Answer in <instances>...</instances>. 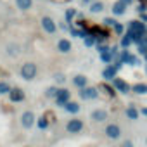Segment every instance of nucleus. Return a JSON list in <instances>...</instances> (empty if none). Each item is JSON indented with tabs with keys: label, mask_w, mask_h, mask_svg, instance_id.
Masks as SVG:
<instances>
[{
	"label": "nucleus",
	"mask_w": 147,
	"mask_h": 147,
	"mask_svg": "<svg viewBox=\"0 0 147 147\" xmlns=\"http://www.w3.org/2000/svg\"><path fill=\"white\" fill-rule=\"evenodd\" d=\"M57 90H59V87H55V85H52V87H47L43 95H45L47 99H55V95H57Z\"/></svg>",
	"instance_id": "c85d7f7f"
},
{
	"label": "nucleus",
	"mask_w": 147,
	"mask_h": 147,
	"mask_svg": "<svg viewBox=\"0 0 147 147\" xmlns=\"http://www.w3.org/2000/svg\"><path fill=\"white\" fill-rule=\"evenodd\" d=\"M40 24H42V30L47 33V35H55L57 33V23L50 18V16H43L42 18V21H40Z\"/></svg>",
	"instance_id": "1a4fd4ad"
},
{
	"label": "nucleus",
	"mask_w": 147,
	"mask_h": 147,
	"mask_svg": "<svg viewBox=\"0 0 147 147\" xmlns=\"http://www.w3.org/2000/svg\"><path fill=\"white\" fill-rule=\"evenodd\" d=\"M140 114H142V116H145V118H147V106H144V107H142V109H140Z\"/></svg>",
	"instance_id": "58836bf2"
},
{
	"label": "nucleus",
	"mask_w": 147,
	"mask_h": 147,
	"mask_svg": "<svg viewBox=\"0 0 147 147\" xmlns=\"http://www.w3.org/2000/svg\"><path fill=\"white\" fill-rule=\"evenodd\" d=\"M67 114H71V116H75V114H80V111H82V106L76 102V100H69L64 107H62Z\"/></svg>",
	"instance_id": "f3484780"
},
{
	"label": "nucleus",
	"mask_w": 147,
	"mask_h": 147,
	"mask_svg": "<svg viewBox=\"0 0 147 147\" xmlns=\"http://www.w3.org/2000/svg\"><path fill=\"white\" fill-rule=\"evenodd\" d=\"M111 31H113V33H114L118 38H119L121 35H125V31H126V24H123V23L116 21V23H114V26L111 28Z\"/></svg>",
	"instance_id": "393cba45"
},
{
	"label": "nucleus",
	"mask_w": 147,
	"mask_h": 147,
	"mask_svg": "<svg viewBox=\"0 0 147 147\" xmlns=\"http://www.w3.org/2000/svg\"><path fill=\"white\" fill-rule=\"evenodd\" d=\"M126 28H128V30H133V31H137V33H140V35H147V24L142 23L140 19H131V21H128V23H126Z\"/></svg>",
	"instance_id": "f8f14e48"
},
{
	"label": "nucleus",
	"mask_w": 147,
	"mask_h": 147,
	"mask_svg": "<svg viewBox=\"0 0 147 147\" xmlns=\"http://www.w3.org/2000/svg\"><path fill=\"white\" fill-rule=\"evenodd\" d=\"M111 85H113L114 90H116L118 94H121V95H128V94H131V85H130L125 78H121V76H116V78L111 82Z\"/></svg>",
	"instance_id": "20e7f679"
},
{
	"label": "nucleus",
	"mask_w": 147,
	"mask_h": 147,
	"mask_svg": "<svg viewBox=\"0 0 147 147\" xmlns=\"http://www.w3.org/2000/svg\"><path fill=\"white\" fill-rule=\"evenodd\" d=\"M123 147H133V144H131V142H130V140H126V142H125V144H123Z\"/></svg>",
	"instance_id": "79ce46f5"
},
{
	"label": "nucleus",
	"mask_w": 147,
	"mask_h": 147,
	"mask_svg": "<svg viewBox=\"0 0 147 147\" xmlns=\"http://www.w3.org/2000/svg\"><path fill=\"white\" fill-rule=\"evenodd\" d=\"M5 52H7V55H11V57H18V55L21 54V45H19V43H9V45L5 47Z\"/></svg>",
	"instance_id": "5701e85b"
},
{
	"label": "nucleus",
	"mask_w": 147,
	"mask_h": 147,
	"mask_svg": "<svg viewBox=\"0 0 147 147\" xmlns=\"http://www.w3.org/2000/svg\"><path fill=\"white\" fill-rule=\"evenodd\" d=\"M114 23H116L114 16H113V18H104V19H102V26H106V28H109V30L114 26Z\"/></svg>",
	"instance_id": "473e14b6"
},
{
	"label": "nucleus",
	"mask_w": 147,
	"mask_h": 147,
	"mask_svg": "<svg viewBox=\"0 0 147 147\" xmlns=\"http://www.w3.org/2000/svg\"><path fill=\"white\" fill-rule=\"evenodd\" d=\"M92 2H94V0H82V4H83V5H90Z\"/></svg>",
	"instance_id": "a19ab883"
},
{
	"label": "nucleus",
	"mask_w": 147,
	"mask_h": 147,
	"mask_svg": "<svg viewBox=\"0 0 147 147\" xmlns=\"http://www.w3.org/2000/svg\"><path fill=\"white\" fill-rule=\"evenodd\" d=\"M144 61H145V64H147V54H145V55H144Z\"/></svg>",
	"instance_id": "37998d69"
},
{
	"label": "nucleus",
	"mask_w": 147,
	"mask_h": 147,
	"mask_svg": "<svg viewBox=\"0 0 147 147\" xmlns=\"http://www.w3.org/2000/svg\"><path fill=\"white\" fill-rule=\"evenodd\" d=\"M36 73H38V67H36V64L31 62V61L21 64V67H19V75H21V78H23L24 82L35 80V78H36Z\"/></svg>",
	"instance_id": "f257e3e1"
},
{
	"label": "nucleus",
	"mask_w": 147,
	"mask_h": 147,
	"mask_svg": "<svg viewBox=\"0 0 147 147\" xmlns=\"http://www.w3.org/2000/svg\"><path fill=\"white\" fill-rule=\"evenodd\" d=\"M97 88H99L100 95H104V97H106V99H109V100H114V99L118 97V92L114 90V87H113L109 82H102V83H99V85H97Z\"/></svg>",
	"instance_id": "6e6552de"
},
{
	"label": "nucleus",
	"mask_w": 147,
	"mask_h": 147,
	"mask_svg": "<svg viewBox=\"0 0 147 147\" xmlns=\"http://www.w3.org/2000/svg\"><path fill=\"white\" fill-rule=\"evenodd\" d=\"M145 75H147V66H145Z\"/></svg>",
	"instance_id": "c03bdc74"
},
{
	"label": "nucleus",
	"mask_w": 147,
	"mask_h": 147,
	"mask_svg": "<svg viewBox=\"0 0 147 147\" xmlns=\"http://www.w3.org/2000/svg\"><path fill=\"white\" fill-rule=\"evenodd\" d=\"M126 66H131V67L140 66V59H138V55H135V54L131 52V54H130V57H128V61H126Z\"/></svg>",
	"instance_id": "c756f323"
},
{
	"label": "nucleus",
	"mask_w": 147,
	"mask_h": 147,
	"mask_svg": "<svg viewBox=\"0 0 147 147\" xmlns=\"http://www.w3.org/2000/svg\"><path fill=\"white\" fill-rule=\"evenodd\" d=\"M66 75L64 73H55L54 75V82H55V85H66Z\"/></svg>",
	"instance_id": "7c9ffc66"
},
{
	"label": "nucleus",
	"mask_w": 147,
	"mask_h": 147,
	"mask_svg": "<svg viewBox=\"0 0 147 147\" xmlns=\"http://www.w3.org/2000/svg\"><path fill=\"white\" fill-rule=\"evenodd\" d=\"M137 12H138V14L147 12V2H144V0H142L140 4H137Z\"/></svg>",
	"instance_id": "f704fd0d"
},
{
	"label": "nucleus",
	"mask_w": 147,
	"mask_h": 147,
	"mask_svg": "<svg viewBox=\"0 0 147 147\" xmlns=\"http://www.w3.org/2000/svg\"><path fill=\"white\" fill-rule=\"evenodd\" d=\"M111 52H113V55H114V59L118 57V54H119V45L116 43V45H111Z\"/></svg>",
	"instance_id": "e433bc0d"
},
{
	"label": "nucleus",
	"mask_w": 147,
	"mask_h": 147,
	"mask_svg": "<svg viewBox=\"0 0 147 147\" xmlns=\"http://www.w3.org/2000/svg\"><path fill=\"white\" fill-rule=\"evenodd\" d=\"M19 123L24 130H31L35 125H36V114L33 111H24L21 116H19Z\"/></svg>",
	"instance_id": "0eeeda50"
},
{
	"label": "nucleus",
	"mask_w": 147,
	"mask_h": 147,
	"mask_svg": "<svg viewBox=\"0 0 147 147\" xmlns=\"http://www.w3.org/2000/svg\"><path fill=\"white\" fill-rule=\"evenodd\" d=\"M131 94H135V95H145L147 94V83H144V82L133 83L131 85Z\"/></svg>",
	"instance_id": "4be33fe9"
},
{
	"label": "nucleus",
	"mask_w": 147,
	"mask_h": 147,
	"mask_svg": "<svg viewBox=\"0 0 147 147\" xmlns=\"http://www.w3.org/2000/svg\"><path fill=\"white\" fill-rule=\"evenodd\" d=\"M83 45H85L87 49L95 47V45H97V38H95V35H94V33H88V35L83 38Z\"/></svg>",
	"instance_id": "bb28decb"
},
{
	"label": "nucleus",
	"mask_w": 147,
	"mask_h": 147,
	"mask_svg": "<svg viewBox=\"0 0 147 147\" xmlns=\"http://www.w3.org/2000/svg\"><path fill=\"white\" fill-rule=\"evenodd\" d=\"M145 47H147V45H145Z\"/></svg>",
	"instance_id": "49530a36"
},
{
	"label": "nucleus",
	"mask_w": 147,
	"mask_h": 147,
	"mask_svg": "<svg viewBox=\"0 0 147 147\" xmlns=\"http://www.w3.org/2000/svg\"><path fill=\"white\" fill-rule=\"evenodd\" d=\"M57 28H59L61 31H64V33H67V31H69V26H67V23H66V21L59 23V24H57Z\"/></svg>",
	"instance_id": "c9c22d12"
},
{
	"label": "nucleus",
	"mask_w": 147,
	"mask_h": 147,
	"mask_svg": "<svg viewBox=\"0 0 147 147\" xmlns=\"http://www.w3.org/2000/svg\"><path fill=\"white\" fill-rule=\"evenodd\" d=\"M100 76H102L104 82H113V80L118 76V69H116L113 64H106L104 69H102V73H100Z\"/></svg>",
	"instance_id": "ddd939ff"
},
{
	"label": "nucleus",
	"mask_w": 147,
	"mask_h": 147,
	"mask_svg": "<svg viewBox=\"0 0 147 147\" xmlns=\"http://www.w3.org/2000/svg\"><path fill=\"white\" fill-rule=\"evenodd\" d=\"M71 100V90L69 88H66V87H61L59 90H57V95H55V99H54V102H55V106L57 107H64L67 102Z\"/></svg>",
	"instance_id": "423d86ee"
},
{
	"label": "nucleus",
	"mask_w": 147,
	"mask_h": 147,
	"mask_svg": "<svg viewBox=\"0 0 147 147\" xmlns=\"http://www.w3.org/2000/svg\"><path fill=\"white\" fill-rule=\"evenodd\" d=\"M118 45H119V49H130L131 45H133V42H131V38L125 33V35H121L119 36V42H118Z\"/></svg>",
	"instance_id": "a878e982"
},
{
	"label": "nucleus",
	"mask_w": 147,
	"mask_h": 147,
	"mask_svg": "<svg viewBox=\"0 0 147 147\" xmlns=\"http://www.w3.org/2000/svg\"><path fill=\"white\" fill-rule=\"evenodd\" d=\"M78 97H80L82 100H97V99L100 97V92H99L97 87L87 85L85 88H80V90H78Z\"/></svg>",
	"instance_id": "7ed1b4c3"
},
{
	"label": "nucleus",
	"mask_w": 147,
	"mask_h": 147,
	"mask_svg": "<svg viewBox=\"0 0 147 147\" xmlns=\"http://www.w3.org/2000/svg\"><path fill=\"white\" fill-rule=\"evenodd\" d=\"M125 114H126V118H128V119H131V121H137V119L140 118V111H138V109H137V106H133V104L126 106Z\"/></svg>",
	"instance_id": "6ab92c4d"
},
{
	"label": "nucleus",
	"mask_w": 147,
	"mask_h": 147,
	"mask_svg": "<svg viewBox=\"0 0 147 147\" xmlns=\"http://www.w3.org/2000/svg\"><path fill=\"white\" fill-rule=\"evenodd\" d=\"M109 118V113L106 111V109H94L92 113H90V119L94 121V123H104L106 119Z\"/></svg>",
	"instance_id": "4468645a"
},
{
	"label": "nucleus",
	"mask_w": 147,
	"mask_h": 147,
	"mask_svg": "<svg viewBox=\"0 0 147 147\" xmlns=\"http://www.w3.org/2000/svg\"><path fill=\"white\" fill-rule=\"evenodd\" d=\"M43 116H45L50 123H55V121H57V116H55V113H54V111H45V113H43Z\"/></svg>",
	"instance_id": "72a5a7b5"
},
{
	"label": "nucleus",
	"mask_w": 147,
	"mask_h": 147,
	"mask_svg": "<svg viewBox=\"0 0 147 147\" xmlns=\"http://www.w3.org/2000/svg\"><path fill=\"white\" fill-rule=\"evenodd\" d=\"M145 142H147V138H145Z\"/></svg>",
	"instance_id": "a18cd8bd"
},
{
	"label": "nucleus",
	"mask_w": 147,
	"mask_h": 147,
	"mask_svg": "<svg viewBox=\"0 0 147 147\" xmlns=\"http://www.w3.org/2000/svg\"><path fill=\"white\" fill-rule=\"evenodd\" d=\"M121 2H123V4H126V5L130 7V5H133V2H135V0H121Z\"/></svg>",
	"instance_id": "ea45409f"
},
{
	"label": "nucleus",
	"mask_w": 147,
	"mask_h": 147,
	"mask_svg": "<svg viewBox=\"0 0 147 147\" xmlns=\"http://www.w3.org/2000/svg\"><path fill=\"white\" fill-rule=\"evenodd\" d=\"M104 133L109 140H118L121 137V126L118 123H107L104 128Z\"/></svg>",
	"instance_id": "9b49d317"
},
{
	"label": "nucleus",
	"mask_w": 147,
	"mask_h": 147,
	"mask_svg": "<svg viewBox=\"0 0 147 147\" xmlns=\"http://www.w3.org/2000/svg\"><path fill=\"white\" fill-rule=\"evenodd\" d=\"M104 9H106V4L102 2V0H94V2L88 5V11H90V14H100Z\"/></svg>",
	"instance_id": "aec40b11"
},
{
	"label": "nucleus",
	"mask_w": 147,
	"mask_h": 147,
	"mask_svg": "<svg viewBox=\"0 0 147 147\" xmlns=\"http://www.w3.org/2000/svg\"><path fill=\"white\" fill-rule=\"evenodd\" d=\"M49 126H50V121H49L45 116H40V118H36V128H38V130L45 131Z\"/></svg>",
	"instance_id": "cd10ccee"
},
{
	"label": "nucleus",
	"mask_w": 147,
	"mask_h": 147,
	"mask_svg": "<svg viewBox=\"0 0 147 147\" xmlns=\"http://www.w3.org/2000/svg\"><path fill=\"white\" fill-rule=\"evenodd\" d=\"M95 49H97V54H99V57H100V61H102L104 64H113L114 55H113V52H111V45H107V43H99V45H95Z\"/></svg>",
	"instance_id": "f03ea898"
},
{
	"label": "nucleus",
	"mask_w": 147,
	"mask_h": 147,
	"mask_svg": "<svg viewBox=\"0 0 147 147\" xmlns=\"http://www.w3.org/2000/svg\"><path fill=\"white\" fill-rule=\"evenodd\" d=\"M78 16H80L78 9H73V7H69V9H66V11H64V21H66L67 24H71V23H75Z\"/></svg>",
	"instance_id": "a211bd4d"
},
{
	"label": "nucleus",
	"mask_w": 147,
	"mask_h": 147,
	"mask_svg": "<svg viewBox=\"0 0 147 147\" xmlns=\"http://www.w3.org/2000/svg\"><path fill=\"white\" fill-rule=\"evenodd\" d=\"M126 11H128V5L123 4L121 0H116V2L113 4V7H111V12H113L114 18H121V16H125Z\"/></svg>",
	"instance_id": "2eb2a0df"
},
{
	"label": "nucleus",
	"mask_w": 147,
	"mask_h": 147,
	"mask_svg": "<svg viewBox=\"0 0 147 147\" xmlns=\"http://www.w3.org/2000/svg\"><path fill=\"white\" fill-rule=\"evenodd\" d=\"M73 85H75L78 90L80 88H85L88 85V78L85 75H75V76H73Z\"/></svg>",
	"instance_id": "412c9836"
},
{
	"label": "nucleus",
	"mask_w": 147,
	"mask_h": 147,
	"mask_svg": "<svg viewBox=\"0 0 147 147\" xmlns=\"http://www.w3.org/2000/svg\"><path fill=\"white\" fill-rule=\"evenodd\" d=\"M138 19H140V21H142V23H145V24H147V12H142V14H140V18H138Z\"/></svg>",
	"instance_id": "4c0bfd02"
},
{
	"label": "nucleus",
	"mask_w": 147,
	"mask_h": 147,
	"mask_svg": "<svg viewBox=\"0 0 147 147\" xmlns=\"http://www.w3.org/2000/svg\"><path fill=\"white\" fill-rule=\"evenodd\" d=\"M71 50H73L71 40H67V38H59V42H57V52L67 55V54H71Z\"/></svg>",
	"instance_id": "dca6fc26"
},
{
	"label": "nucleus",
	"mask_w": 147,
	"mask_h": 147,
	"mask_svg": "<svg viewBox=\"0 0 147 147\" xmlns=\"http://www.w3.org/2000/svg\"><path fill=\"white\" fill-rule=\"evenodd\" d=\"M11 88H12V87L9 85V82H4V80L0 82V95H7V94L11 92Z\"/></svg>",
	"instance_id": "2f4dec72"
},
{
	"label": "nucleus",
	"mask_w": 147,
	"mask_h": 147,
	"mask_svg": "<svg viewBox=\"0 0 147 147\" xmlns=\"http://www.w3.org/2000/svg\"><path fill=\"white\" fill-rule=\"evenodd\" d=\"M83 128H85V123H83V119H80V118H71V119L66 121V131L71 133V135L82 133Z\"/></svg>",
	"instance_id": "39448f33"
},
{
	"label": "nucleus",
	"mask_w": 147,
	"mask_h": 147,
	"mask_svg": "<svg viewBox=\"0 0 147 147\" xmlns=\"http://www.w3.org/2000/svg\"><path fill=\"white\" fill-rule=\"evenodd\" d=\"M16 7L19 11L26 12V11H30L33 7V0H16Z\"/></svg>",
	"instance_id": "b1692460"
},
{
	"label": "nucleus",
	"mask_w": 147,
	"mask_h": 147,
	"mask_svg": "<svg viewBox=\"0 0 147 147\" xmlns=\"http://www.w3.org/2000/svg\"><path fill=\"white\" fill-rule=\"evenodd\" d=\"M7 95H9V102H12V104H21V102L26 100V94H24V90L19 88V87H12Z\"/></svg>",
	"instance_id": "9d476101"
}]
</instances>
